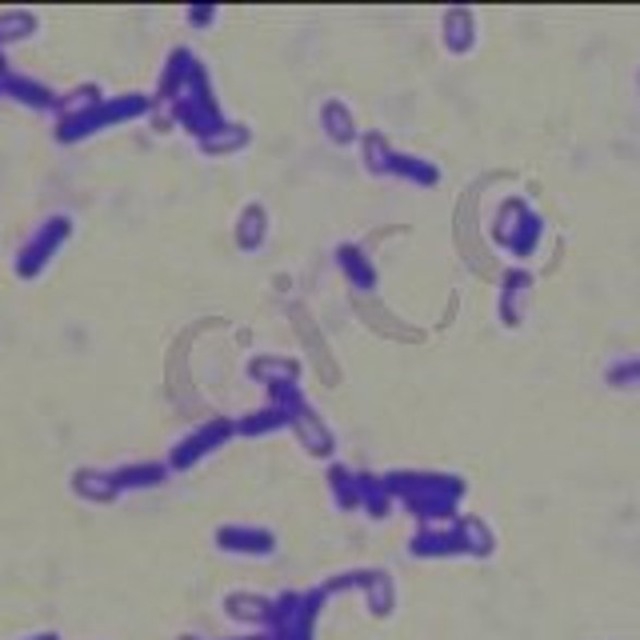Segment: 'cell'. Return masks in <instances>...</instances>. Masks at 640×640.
<instances>
[{
    "mask_svg": "<svg viewBox=\"0 0 640 640\" xmlns=\"http://www.w3.org/2000/svg\"><path fill=\"white\" fill-rule=\"evenodd\" d=\"M169 480V465L160 460H136V465H121L112 468V484L116 493H148V489H160Z\"/></svg>",
    "mask_w": 640,
    "mask_h": 640,
    "instance_id": "13",
    "label": "cell"
},
{
    "mask_svg": "<svg viewBox=\"0 0 640 640\" xmlns=\"http://www.w3.org/2000/svg\"><path fill=\"white\" fill-rule=\"evenodd\" d=\"M248 377H253V381H264V389H276V384H300V360L264 353V357L248 360Z\"/></svg>",
    "mask_w": 640,
    "mask_h": 640,
    "instance_id": "18",
    "label": "cell"
},
{
    "mask_svg": "<svg viewBox=\"0 0 640 640\" xmlns=\"http://www.w3.org/2000/svg\"><path fill=\"white\" fill-rule=\"evenodd\" d=\"M269 209L260 205V200H253V205H245L241 209V217H236L233 224V241L241 253H257V248H264V241H269Z\"/></svg>",
    "mask_w": 640,
    "mask_h": 640,
    "instance_id": "15",
    "label": "cell"
},
{
    "mask_svg": "<svg viewBox=\"0 0 640 640\" xmlns=\"http://www.w3.org/2000/svg\"><path fill=\"white\" fill-rule=\"evenodd\" d=\"M4 81H9V64H0V97H4Z\"/></svg>",
    "mask_w": 640,
    "mask_h": 640,
    "instance_id": "31",
    "label": "cell"
},
{
    "mask_svg": "<svg viewBox=\"0 0 640 640\" xmlns=\"http://www.w3.org/2000/svg\"><path fill=\"white\" fill-rule=\"evenodd\" d=\"M408 553L436 561V556H465V549H460V537H456L453 525H432V529H420L417 537H413Z\"/></svg>",
    "mask_w": 640,
    "mask_h": 640,
    "instance_id": "17",
    "label": "cell"
},
{
    "mask_svg": "<svg viewBox=\"0 0 640 640\" xmlns=\"http://www.w3.org/2000/svg\"><path fill=\"white\" fill-rule=\"evenodd\" d=\"M453 529H456V537H460V549H465V556H493L496 537H493V529H489V525H484L480 517H456Z\"/></svg>",
    "mask_w": 640,
    "mask_h": 640,
    "instance_id": "21",
    "label": "cell"
},
{
    "mask_svg": "<svg viewBox=\"0 0 640 640\" xmlns=\"http://www.w3.org/2000/svg\"><path fill=\"white\" fill-rule=\"evenodd\" d=\"M4 97L21 100L25 109H37V112H49L61 104V97H57L49 85H40L33 76H16V73H9V81H4Z\"/></svg>",
    "mask_w": 640,
    "mask_h": 640,
    "instance_id": "20",
    "label": "cell"
},
{
    "mask_svg": "<svg viewBox=\"0 0 640 640\" xmlns=\"http://www.w3.org/2000/svg\"><path fill=\"white\" fill-rule=\"evenodd\" d=\"M604 384H608L613 393H637L640 389V353L613 360V365L604 369Z\"/></svg>",
    "mask_w": 640,
    "mask_h": 640,
    "instance_id": "27",
    "label": "cell"
},
{
    "mask_svg": "<svg viewBox=\"0 0 640 640\" xmlns=\"http://www.w3.org/2000/svg\"><path fill=\"white\" fill-rule=\"evenodd\" d=\"M360 513H369L372 520H381L393 513V493H389L384 480L372 477V472H360Z\"/></svg>",
    "mask_w": 640,
    "mask_h": 640,
    "instance_id": "25",
    "label": "cell"
},
{
    "mask_svg": "<svg viewBox=\"0 0 640 640\" xmlns=\"http://www.w3.org/2000/svg\"><path fill=\"white\" fill-rule=\"evenodd\" d=\"M236 436V420L229 417H212L205 420L200 429H193L188 436H181V441L169 448V472H188V468H197L205 456H212L217 448H224V444Z\"/></svg>",
    "mask_w": 640,
    "mask_h": 640,
    "instance_id": "5",
    "label": "cell"
},
{
    "mask_svg": "<svg viewBox=\"0 0 640 640\" xmlns=\"http://www.w3.org/2000/svg\"><path fill=\"white\" fill-rule=\"evenodd\" d=\"M637 88H640V73H637Z\"/></svg>",
    "mask_w": 640,
    "mask_h": 640,
    "instance_id": "33",
    "label": "cell"
},
{
    "mask_svg": "<svg viewBox=\"0 0 640 640\" xmlns=\"http://www.w3.org/2000/svg\"><path fill=\"white\" fill-rule=\"evenodd\" d=\"M320 128L324 136L333 140L336 148H353L360 145V124H357V112L348 109L341 97H329L320 104Z\"/></svg>",
    "mask_w": 640,
    "mask_h": 640,
    "instance_id": "12",
    "label": "cell"
},
{
    "mask_svg": "<svg viewBox=\"0 0 640 640\" xmlns=\"http://www.w3.org/2000/svg\"><path fill=\"white\" fill-rule=\"evenodd\" d=\"M221 608H224L229 620H236V625L264 632V628H269V613H272V596H264V592L236 589V592H224Z\"/></svg>",
    "mask_w": 640,
    "mask_h": 640,
    "instance_id": "10",
    "label": "cell"
},
{
    "mask_svg": "<svg viewBox=\"0 0 640 640\" xmlns=\"http://www.w3.org/2000/svg\"><path fill=\"white\" fill-rule=\"evenodd\" d=\"M148 112H152V97H145V93L104 97L100 104L81 112V116H64V121L57 124V140H61V145H73V140L97 136V133H104V128H116V124L140 121V116H148Z\"/></svg>",
    "mask_w": 640,
    "mask_h": 640,
    "instance_id": "3",
    "label": "cell"
},
{
    "mask_svg": "<svg viewBox=\"0 0 640 640\" xmlns=\"http://www.w3.org/2000/svg\"><path fill=\"white\" fill-rule=\"evenodd\" d=\"M489 236H493L496 248H505L508 257L529 260L537 257V248L544 241V217L525 197H505L496 205L493 221H489Z\"/></svg>",
    "mask_w": 640,
    "mask_h": 640,
    "instance_id": "2",
    "label": "cell"
},
{
    "mask_svg": "<svg viewBox=\"0 0 640 640\" xmlns=\"http://www.w3.org/2000/svg\"><path fill=\"white\" fill-rule=\"evenodd\" d=\"M69 241H73V217H64V212L49 217L37 233L28 236L25 245L16 248V260H13L16 276H21V281H37L40 272L49 269L52 260H57V253H61Z\"/></svg>",
    "mask_w": 640,
    "mask_h": 640,
    "instance_id": "4",
    "label": "cell"
},
{
    "mask_svg": "<svg viewBox=\"0 0 640 640\" xmlns=\"http://www.w3.org/2000/svg\"><path fill=\"white\" fill-rule=\"evenodd\" d=\"M393 140L384 133H360V164H365V173L372 176H389L393 169Z\"/></svg>",
    "mask_w": 640,
    "mask_h": 640,
    "instance_id": "22",
    "label": "cell"
},
{
    "mask_svg": "<svg viewBox=\"0 0 640 640\" xmlns=\"http://www.w3.org/2000/svg\"><path fill=\"white\" fill-rule=\"evenodd\" d=\"M384 489L393 501H405L413 517L432 529V525H453L460 517V501H465L468 484L456 472H420V468H396L384 472Z\"/></svg>",
    "mask_w": 640,
    "mask_h": 640,
    "instance_id": "1",
    "label": "cell"
},
{
    "mask_svg": "<svg viewBox=\"0 0 640 640\" xmlns=\"http://www.w3.org/2000/svg\"><path fill=\"white\" fill-rule=\"evenodd\" d=\"M217 549L229 556H253V561H264V556H276V532L264 529V525H221L217 529Z\"/></svg>",
    "mask_w": 640,
    "mask_h": 640,
    "instance_id": "7",
    "label": "cell"
},
{
    "mask_svg": "<svg viewBox=\"0 0 640 640\" xmlns=\"http://www.w3.org/2000/svg\"><path fill=\"white\" fill-rule=\"evenodd\" d=\"M353 584L360 589V596H365V604H369L372 616H393L396 608V584L389 573H381V568H369V573H353Z\"/></svg>",
    "mask_w": 640,
    "mask_h": 640,
    "instance_id": "14",
    "label": "cell"
},
{
    "mask_svg": "<svg viewBox=\"0 0 640 640\" xmlns=\"http://www.w3.org/2000/svg\"><path fill=\"white\" fill-rule=\"evenodd\" d=\"M176 640H197V637H188V632H185V637H176Z\"/></svg>",
    "mask_w": 640,
    "mask_h": 640,
    "instance_id": "32",
    "label": "cell"
},
{
    "mask_svg": "<svg viewBox=\"0 0 640 640\" xmlns=\"http://www.w3.org/2000/svg\"><path fill=\"white\" fill-rule=\"evenodd\" d=\"M441 45L448 57H468L480 45V25L472 9H448L441 16Z\"/></svg>",
    "mask_w": 640,
    "mask_h": 640,
    "instance_id": "9",
    "label": "cell"
},
{
    "mask_svg": "<svg viewBox=\"0 0 640 640\" xmlns=\"http://www.w3.org/2000/svg\"><path fill=\"white\" fill-rule=\"evenodd\" d=\"M529 296H532V272L508 269L505 281H501V293H496V317H501L505 329H520V324H525Z\"/></svg>",
    "mask_w": 640,
    "mask_h": 640,
    "instance_id": "8",
    "label": "cell"
},
{
    "mask_svg": "<svg viewBox=\"0 0 640 640\" xmlns=\"http://www.w3.org/2000/svg\"><path fill=\"white\" fill-rule=\"evenodd\" d=\"M389 176L405 181V185H417V188H436V185H441V169H436L432 160L413 157V152H401V148L393 152V169H389Z\"/></svg>",
    "mask_w": 640,
    "mask_h": 640,
    "instance_id": "19",
    "label": "cell"
},
{
    "mask_svg": "<svg viewBox=\"0 0 640 640\" xmlns=\"http://www.w3.org/2000/svg\"><path fill=\"white\" fill-rule=\"evenodd\" d=\"M37 16L33 13H4L0 16V49H9V45H16V40H28L33 33H37Z\"/></svg>",
    "mask_w": 640,
    "mask_h": 640,
    "instance_id": "28",
    "label": "cell"
},
{
    "mask_svg": "<svg viewBox=\"0 0 640 640\" xmlns=\"http://www.w3.org/2000/svg\"><path fill=\"white\" fill-rule=\"evenodd\" d=\"M288 429L296 432V441L305 448L308 456H317V460H329L336 453V436L333 429L324 424L317 408L308 405V396H296L293 405H288Z\"/></svg>",
    "mask_w": 640,
    "mask_h": 640,
    "instance_id": "6",
    "label": "cell"
},
{
    "mask_svg": "<svg viewBox=\"0 0 640 640\" xmlns=\"http://www.w3.org/2000/svg\"><path fill=\"white\" fill-rule=\"evenodd\" d=\"M329 493H333V505L341 513H357L360 508V472L345 465H333L329 468Z\"/></svg>",
    "mask_w": 640,
    "mask_h": 640,
    "instance_id": "23",
    "label": "cell"
},
{
    "mask_svg": "<svg viewBox=\"0 0 640 640\" xmlns=\"http://www.w3.org/2000/svg\"><path fill=\"white\" fill-rule=\"evenodd\" d=\"M253 145V133H248V124H224L221 133H212L209 140H200V152L205 157H233V152H241V148H248Z\"/></svg>",
    "mask_w": 640,
    "mask_h": 640,
    "instance_id": "24",
    "label": "cell"
},
{
    "mask_svg": "<svg viewBox=\"0 0 640 640\" xmlns=\"http://www.w3.org/2000/svg\"><path fill=\"white\" fill-rule=\"evenodd\" d=\"M69 484H73V493L85 501V505H112L116 501V484H112V468L104 472V468H76L73 477H69Z\"/></svg>",
    "mask_w": 640,
    "mask_h": 640,
    "instance_id": "16",
    "label": "cell"
},
{
    "mask_svg": "<svg viewBox=\"0 0 640 640\" xmlns=\"http://www.w3.org/2000/svg\"><path fill=\"white\" fill-rule=\"evenodd\" d=\"M336 269L345 272V281L353 284L357 293H377V284H381V272H377L372 257L360 245H353V241H341V245H336Z\"/></svg>",
    "mask_w": 640,
    "mask_h": 640,
    "instance_id": "11",
    "label": "cell"
},
{
    "mask_svg": "<svg viewBox=\"0 0 640 640\" xmlns=\"http://www.w3.org/2000/svg\"><path fill=\"white\" fill-rule=\"evenodd\" d=\"M217 9H188V25H212L217 21Z\"/></svg>",
    "mask_w": 640,
    "mask_h": 640,
    "instance_id": "29",
    "label": "cell"
},
{
    "mask_svg": "<svg viewBox=\"0 0 640 640\" xmlns=\"http://www.w3.org/2000/svg\"><path fill=\"white\" fill-rule=\"evenodd\" d=\"M288 429V417H284L276 405H264L257 408V413H248V417L236 420V432L241 436H269V432H281Z\"/></svg>",
    "mask_w": 640,
    "mask_h": 640,
    "instance_id": "26",
    "label": "cell"
},
{
    "mask_svg": "<svg viewBox=\"0 0 640 640\" xmlns=\"http://www.w3.org/2000/svg\"><path fill=\"white\" fill-rule=\"evenodd\" d=\"M25 640H61V632H33V637Z\"/></svg>",
    "mask_w": 640,
    "mask_h": 640,
    "instance_id": "30",
    "label": "cell"
}]
</instances>
